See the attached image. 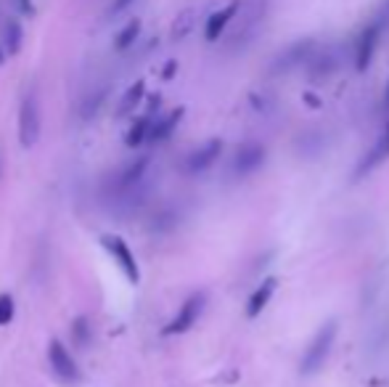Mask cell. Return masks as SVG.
<instances>
[{"mask_svg": "<svg viewBox=\"0 0 389 387\" xmlns=\"http://www.w3.org/2000/svg\"><path fill=\"white\" fill-rule=\"evenodd\" d=\"M337 337H339V321H337V318L320 324V329L312 335V340L308 342V347H305V353H302L300 358V374L312 377V374H318L320 369L326 366Z\"/></svg>", "mask_w": 389, "mask_h": 387, "instance_id": "obj_1", "label": "cell"}, {"mask_svg": "<svg viewBox=\"0 0 389 387\" xmlns=\"http://www.w3.org/2000/svg\"><path fill=\"white\" fill-rule=\"evenodd\" d=\"M384 24L376 19H371L363 30H360L358 40H355V69L366 72L376 56V48H379L381 38H384Z\"/></svg>", "mask_w": 389, "mask_h": 387, "instance_id": "obj_2", "label": "cell"}, {"mask_svg": "<svg viewBox=\"0 0 389 387\" xmlns=\"http://www.w3.org/2000/svg\"><path fill=\"white\" fill-rule=\"evenodd\" d=\"M40 106L35 96H24L19 109V141L24 149H32L35 143L40 141Z\"/></svg>", "mask_w": 389, "mask_h": 387, "instance_id": "obj_3", "label": "cell"}, {"mask_svg": "<svg viewBox=\"0 0 389 387\" xmlns=\"http://www.w3.org/2000/svg\"><path fill=\"white\" fill-rule=\"evenodd\" d=\"M204 305H207V295H204V292L191 295L188 300L180 305V310L175 313V318L164 326V335H186L188 329H193L196 321H199V316L204 313Z\"/></svg>", "mask_w": 389, "mask_h": 387, "instance_id": "obj_4", "label": "cell"}, {"mask_svg": "<svg viewBox=\"0 0 389 387\" xmlns=\"http://www.w3.org/2000/svg\"><path fill=\"white\" fill-rule=\"evenodd\" d=\"M48 361H50V369H53V374L61 379V382H80V366H77V361L72 358V353L67 347L61 345L59 340H50L48 345Z\"/></svg>", "mask_w": 389, "mask_h": 387, "instance_id": "obj_5", "label": "cell"}, {"mask_svg": "<svg viewBox=\"0 0 389 387\" xmlns=\"http://www.w3.org/2000/svg\"><path fill=\"white\" fill-rule=\"evenodd\" d=\"M265 159H268V152H265V146L262 143H244V146H239L236 149V154H233V175H239V178H247V175H254L265 164Z\"/></svg>", "mask_w": 389, "mask_h": 387, "instance_id": "obj_6", "label": "cell"}, {"mask_svg": "<svg viewBox=\"0 0 389 387\" xmlns=\"http://www.w3.org/2000/svg\"><path fill=\"white\" fill-rule=\"evenodd\" d=\"M101 245L111 252V257H114L117 265L122 268V274L130 279V284H138L140 281V268H138L135 255H133V249L128 247V242L120 239V236H101Z\"/></svg>", "mask_w": 389, "mask_h": 387, "instance_id": "obj_7", "label": "cell"}, {"mask_svg": "<svg viewBox=\"0 0 389 387\" xmlns=\"http://www.w3.org/2000/svg\"><path fill=\"white\" fill-rule=\"evenodd\" d=\"M222 154V141L220 138H212L204 146H199L196 152H191L186 157V173L188 175H199L204 170H210L212 164L218 162V157Z\"/></svg>", "mask_w": 389, "mask_h": 387, "instance_id": "obj_8", "label": "cell"}, {"mask_svg": "<svg viewBox=\"0 0 389 387\" xmlns=\"http://www.w3.org/2000/svg\"><path fill=\"white\" fill-rule=\"evenodd\" d=\"M389 159V130H384L379 135V141L371 146V152L360 159L358 170H355V178H363V175L373 173L379 164H384Z\"/></svg>", "mask_w": 389, "mask_h": 387, "instance_id": "obj_9", "label": "cell"}, {"mask_svg": "<svg viewBox=\"0 0 389 387\" xmlns=\"http://www.w3.org/2000/svg\"><path fill=\"white\" fill-rule=\"evenodd\" d=\"M276 289H278V279L276 276H268V279H262L257 284V289L252 292L249 303H247V318H257L265 308H268V303L273 300V295H276Z\"/></svg>", "mask_w": 389, "mask_h": 387, "instance_id": "obj_10", "label": "cell"}, {"mask_svg": "<svg viewBox=\"0 0 389 387\" xmlns=\"http://www.w3.org/2000/svg\"><path fill=\"white\" fill-rule=\"evenodd\" d=\"M239 9H241V3H239V0H233V3H228V6H225V9L215 11L210 19H207V27H204V38H207L210 43H218L220 35L225 32V27H228L230 21H233V16L239 13Z\"/></svg>", "mask_w": 389, "mask_h": 387, "instance_id": "obj_11", "label": "cell"}, {"mask_svg": "<svg viewBox=\"0 0 389 387\" xmlns=\"http://www.w3.org/2000/svg\"><path fill=\"white\" fill-rule=\"evenodd\" d=\"M310 56H312V40H300L294 43L289 51L283 53L278 59V64H276V69L281 72H289L294 69V67H300L302 62H308Z\"/></svg>", "mask_w": 389, "mask_h": 387, "instance_id": "obj_12", "label": "cell"}, {"mask_svg": "<svg viewBox=\"0 0 389 387\" xmlns=\"http://www.w3.org/2000/svg\"><path fill=\"white\" fill-rule=\"evenodd\" d=\"M180 117H183V109H175V112L164 114V117H157V123H154V130H151V138L149 143H162L167 141L172 133H175V128H178Z\"/></svg>", "mask_w": 389, "mask_h": 387, "instance_id": "obj_13", "label": "cell"}, {"mask_svg": "<svg viewBox=\"0 0 389 387\" xmlns=\"http://www.w3.org/2000/svg\"><path fill=\"white\" fill-rule=\"evenodd\" d=\"M154 123H157V117H154V112H149V114H143L138 123L130 128V133H128L130 149H138V146H143V143H149L151 130H154Z\"/></svg>", "mask_w": 389, "mask_h": 387, "instance_id": "obj_14", "label": "cell"}, {"mask_svg": "<svg viewBox=\"0 0 389 387\" xmlns=\"http://www.w3.org/2000/svg\"><path fill=\"white\" fill-rule=\"evenodd\" d=\"M151 159L149 157H138L135 162H130L125 170H122V178H120V186L122 189H130V186H135L143 181V175H146V170H149Z\"/></svg>", "mask_w": 389, "mask_h": 387, "instance_id": "obj_15", "label": "cell"}, {"mask_svg": "<svg viewBox=\"0 0 389 387\" xmlns=\"http://www.w3.org/2000/svg\"><path fill=\"white\" fill-rule=\"evenodd\" d=\"M143 96H146V82L138 80L128 93H125V99H122V103H120V114H130V112H133V109H135V106L143 101Z\"/></svg>", "mask_w": 389, "mask_h": 387, "instance_id": "obj_16", "label": "cell"}, {"mask_svg": "<svg viewBox=\"0 0 389 387\" xmlns=\"http://www.w3.org/2000/svg\"><path fill=\"white\" fill-rule=\"evenodd\" d=\"M72 340H74V345H80V347L90 345V326H88V318L85 316L74 318V324H72Z\"/></svg>", "mask_w": 389, "mask_h": 387, "instance_id": "obj_17", "label": "cell"}, {"mask_svg": "<svg viewBox=\"0 0 389 387\" xmlns=\"http://www.w3.org/2000/svg\"><path fill=\"white\" fill-rule=\"evenodd\" d=\"M138 32H140V21L138 19L130 21L128 27H125V30L117 35V43H114V45H117V51H125V48H130V45L135 43V38H138Z\"/></svg>", "mask_w": 389, "mask_h": 387, "instance_id": "obj_18", "label": "cell"}, {"mask_svg": "<svg viewBox=\"0 0 389 387\" xmlns=\"http://www.w3.org/2000/svg\"><path fill=\"white\" fill-rule=\"evenodd\" d=\"M16 316V303H13V297L11 295H0V326H9Z\"/></svg>", "mask_w": 389, "mask_h": 387, "instance_id": "obj_19", "label": "cell"}, {"mask_svg": "<svg viewBox=\"0 0 389 387\" xmlns=\"http://www.w3.org/2000/svg\"><path fill=\"white\" fill-rule=\"evenodd\" d=\"M19 45H21V30L11 24V27H9V51L16 53V51H19Z\"/></svg>", "mask_w": 389, "mask_h": 387, "instance_id": "obj_20", "label": "cell"}, {"mask_svg": "<svg viewBox=\"0 0 389 387\" xmlns=\"http://www.w3.org/2000/svg\"><path fill=\"white\" fill-rule=\"evenodd\" d=\"M373 19L381 21V24H384V30H389V0H384V3H381L379 13H376Z\"/></svg>", "mask_w": 389, "mask_h": 387, "instance_id": "obj_21", "label": "cell"}, {"mask_svg": "<svg viewBox=\"0 0 389 387\" xmlns=\"http://www.w3.org/2000/svg\"><path fill=\"white\" fill-rule=\"evenodd\" d=\"M175 69H178V64H175V62H170V64H167V67H164V72H162V74H164V77H167V80H170L172 74H175Z\"/></svg>", "mask_w": 389, "mask_h": 387, "instance_id": "obj_22", "label": "cell"}, {"mask_svg": "<svg viewBox=\"0 0 389 387\" xmlns=\"http://www.w3.org/2000/svg\"><path fill=\"white\" fill-rule=\"evenodd\" d=\"M384 109L389 112V80H387V88H384Z\"/></svg>", "mask_w": 389, "mask_h": 387, "instance_id": "obj_23", "label": "cell"}, {"mask_svg": "<svg viewBox=\"0 0 389 387\" xmlns=\"http://www.w3.org/2000/svg\"><path fill=\"white\" fill-rule=\"evenodd\" d=\"M130 0H117V3H114V11H120V9H125V6H128Z\"/></svg>", "mask_w": 389, "mask_h": 387, "instance_id": "obj_24", "label": "cell"}, {"mask_svg": "<svg viewBox=\"0 0 389 387\" xmlns=\"http://www.w3.org/2000/svg\"><path fill=\"white\" fill-rule=\"evenodd\" d=\"M308 101H310V106H320V101L315 99V96H308Z\"/></svg>", "mask_w": 389, "mask_h": 387, "instance_id": "obj_25", "label": "cell"}]
</instances>
